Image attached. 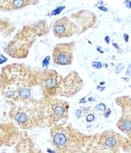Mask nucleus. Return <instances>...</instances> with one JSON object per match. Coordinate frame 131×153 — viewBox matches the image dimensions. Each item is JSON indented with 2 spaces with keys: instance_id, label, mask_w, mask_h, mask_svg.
Segmentation results:
<instances>
[{
  "instance_id": "obj_10",
  "label": "nucleus",
  "mask_w": 131,
  "mask_h": 153,
  "mask_svg": "<svg viewBox=\"0 0 131 153\" xmlns=\"http://www.w3.org/2000/svg\"><path fill=\"white\" fill-rule=\"evenodd\" d=\"M52 31L57 38H68L79 34V29L76 23L68 16L57 19L52 27Z\"/></svg>"
},
{
  "instance_id": "obj_21",
  "label": "nucleus",
  "mask_w": 131,
  "mask_h": 153,
  "mask_svg": "<svg viewBox=\"0 0 131 153\" xmlns=\"http://www.w3.org/2000/svg\"><path fill=\"white\" fill-rule=\"evenodd\" d=\"M124 5H126L127 8H128V9H131V2L130 0L125 1V2H124Z\"/></svg>"
},
{
  "instance_id": "obj_20",
  "label": "nucleus",
  "mask_w": 131,
  "mask_h": 153,
  "mask_svg": "<svg viewBox=\"0 0 131 153\" xmlns=\"http://www.w3.org/2000/svg\"><path fill=\"white\" fill-rule=\"evenodd\" d=\"M94 120H95V117H94V115L92 114H89L86 117V121L87 122H93Z\"/></svg>"
},
{
  "instance_id": "obj_6",
  "label": "nucleus",
  "mask_w": 131,
  "mask_h": 153,
  "mask_svg": "<svg viewBox=\"0 0 131 153\" xmlns=\"http://www.w3.org/2000/svg\"><path fill=\"white\" fill-rule=\"evenodd\" d=\"M47 116V127L64 126L69 119V103L68 101L55 97H43Z\"/></svg>"
},
{
  "instance_id": "obj_15",
  "label": "nucleus",
  "mask_w": 131,
  "mask_h": 153,
  "mask_svg": "<svg viewBox=\"0 0 131 153\" xmlns=\"http://www.w3.org/2000/svg\"><path fill=\"white\" fill-rule=\"evenodd\" d=\"M95 109L97 110H99V111H105L106 109H107V106L105 103H98L97 106H95Z\"/></svg>"
},
{
  "instance_id": "obj_24",
  "label": "nucleus",
  "mask_w": 131,
  "mask_h": 153,
  "mask_svg": "<svg viewBox=\"0 0 131 153\" xmlns=\"http://www.w3.org/2000/svg\"><path fill=\"white\" fill-rule=\"evenodd\" d=\"M105 42H106V44H107V45H108V44L110 43V37L106 36L105 38Z\"/></svg>"
},
{
  "instance_id": "obj_5",
  "label": "nucleus",
  "mask_w": 131,
  "mask_h": 153,
  "mask_svg": "<svg viewBox=\"0 0 131 153\" xmlns=\"http://www.w3.org/2000/svg\"><path fill=\"white\" fill-rule=\"evenodd\" d=\"M39 37L35 24L23 27L15 34L5 48V52L15 59H23L28 57L30 49Z\"/></svg>"
},
{
  "instance_id": "obj_25",
  "label": "nucleus",
  "mask_w": 131,
  "mask_h": 153,
  "mask_svg": "<svg viewBox=\"0 0 131 153\" xmlns=\"http://www.w3.org/2000/svg\"><path fill=\"white\" fill-rule=\"evenodd\" d=\"M110 109H108V110H107V113H105V117L106 118H107V117L110 116Z\"/></svg>"
},
{
  "instance_id": "obj_3",
  "label": "nucleus",
  "mask_w": 131,
  "mask_h": 153,
  "mask_svg": "<svg viewBox=\"0 0 131 153\" xmlns=\"http://www.w3.org/2000/svg\"><path fill=\"white\" fill-rule=\"evenodd\" d=\"M91 135H86L71 124L50 128V139L56 153H86Z\"/></svg>"
},
{
  "instance_id": "obj_7",
  "label": "nucleus",
  "mask_w": 131,
  "mask_h": 153,
  "mask_svg": "<svg viewBox=\"0 0 131 153\" xmlns=\"http://www.w3.org/2000/svg\"><path fill=\"white\" fill-rule=\"evenodd\" d=\"M84 86V80L79 74L76 71H72L60 82L57 93V97L71 98L79 92Z\"/></svg>"
},
{
  "instance_id": "obj_27",
  "label": "nucleus",
  "mask_w": 131,
  "mask_h": 153,
  "mask_svg": "<svg viewBox=\"0 0 131 153\" xmlns=\"http://www.w3.org/2000/svg\"><path fill=\"white\" fill-rule=\"evenodd\" d=\"M2 2H3V0H0V4L2 3Z\"/></svg>"
},
{
  "instance_id": "obj_2",
  "label": "nucleus",
  "mask_w": 131,
  "mask_h": 153,
  "mask_svg": "<svg viewBox=\"0 0 131 153\" xmlns=\"http://www.w3.org/2000/svg\"><path fill=\"white\" fill-rule=\"evenodd\" d=\"M7 103L10 105L9 118L19 129L31 130L38 127H47L43 97Z\"/></svg>"
},
{
  "instance_id": "obj_22",
  "label": "nucleus",
  "mask_w": 131,
  "mask_h": 153,
  "mask_svg": "<svg viewBox=\"0 0 131 153\" xmlns=\"http://www.w3.org/2000/svg\"><path fill=\"white\" fill-rule=\"evenodd\" d=\"M112 45H113V47L117 49V50L119 51L120 52H121V51H122V50H121V48L119 47V46H118V45H117V43H114H114L112 44Z\"/></svg>"
},
{
  "instance_id": "obj_18",
  "label": "nucleus",
  "mask_w": 131,
  "mask_h": 153,
  "mask_svg": "<svg viewBox=\"0 0 131 153\" xmlns=\"http://www.w3.org/2000/svg\"><path fill=\"white\" fill-rule=\"evenodd\" d=\"M91 66H92V68H95V69H101L102 68V63L99 62V61H93L92 64H91Z\"/></svg>"
},
{
  "instance_id": "obj_14",
  "label": "nucleus",
  "mask_w": 131,
  "mask_h": 153,
  "mask_svg": "<svg viewBox=\"0 0 131 153\" xmlns=\"http://www.w3.org/2000/svg\"><path fill=\"white\" fill-rule=\"evenodd\" d=\"M39 2V0H3L0 4V11L11 12L24 9L30 5H35Z\"/></svg>"
},
{
  "instance_id": "obj_8",
  "label": "nucleus",
  "mask_w": 131,
  "mask_h": 153,
  "mask_svg": "<svg viewBox=\"0 0 131 153\" xmlns=\"http://www.w3.org/2000/svg\"><path fill=\"white\" fill-rule=\"evenodd\" d=\"M63 76L54 69H43L40 79V90L43 97H55Z\"/></svg>"
},
{
  "instance_id": "obj_9",
  "label": "nucleus",
  "mask_w": 131,
  "mask_h": 153,
  "mask_svg": "<svg viewBox=\"0 0 131 153\" xmlns=\"http://www.w3.org/2000/svg\"><path fill=\"white\" fill-rule=\"evenodd\" d=\"M76 44V41H73L67 43H58L56 45L52 52V60L54 65L60 66L72 65Z\"/></svg>"
},
{
  "instance_id": "obj_13",
  "label": "nucleus",
  "mask_w": 131,
  "mask_h": 153,
  "mask_svg": "<svg viewBox=\"0 0 131 153\" xmlns=\"http://www.w3.org/2000/svg\"><path fill=\"white\" fill-rule=\"evenodd\" d=\"M70 19L74 22L79 29V34H82L92 28L97 22V16L93 12L88 10H80L70 15Z\"/></svg>"
},
{
  "instance_id": "obj_16",
  "label": "nucleus",
  "mask_w": 131,
  "mask_h": 153,
  "mask_svg": "<svg viewBox=\"0 0 131 153\" xmlns=\"http://www.w3.org/2000/svg\"><path fill=\"white\" fill-rule=\"evenodd\" d=\"M124 68V64H122V63H121V64H119V65H117V66L116 67L115 73L117 74H119L122 71Z\"/></svg>"
},
{
  "instance_id": "obj_19",
  "label": "nucleus",
  "mask_w": 131,
  "mask_h": 153,
  "mask_svg": "<svg viewBox=\"0 0 131 153\" xmlns=\"http://www.w3.org/2000/svg\"><path fill=\"white\" fill-rule=\"evenodd\" d=\"M64 8H65L64 6H63V7H58L57 9H55V10H54L53 12H52L51 15L52 16H56V15L60 14V12L63 10Z\"/></svg>"
},
{
  "instance_id": "obj_11",
  "label": "nucleus",
  "mask_w": 131,
  "mask_h": 153,
  "mask_svg": "<svg viewBox=\"0 0 131 153\" xmlns=\"http://www.w3.org/2000/svg\"><path fill=\"white\" fill-rule=\"evenodd\" d=\"M116 103L122 109V116L117 123L118 129L124 133L131 132V97L123 96L116 99Z\"/></svg>"
},
{
  "instance_id": "obj_23",
  "label": "nucleus",
  "mask_w": 131,
  "mask_h": 153,
  "mask_svg": "<svg viewBox=\"0 0 131 153\" xmlns=\"http://www.w3.org/2000/svg\"><path fill=\"white\" fill-rule=\"evenodd\" d=\"M124 40H125V42H129V35H127V34H124Z\"/></svg>"
},
{
  "instance_id": "obj_26",
  "label": "nucleus",
  "mask_w": 131,
  "mask_h": 153,
  "mask_svg": "<svg viewBox=\"0 0 131 153\" xmlns=\"http://www.w3.org/2000/svg\"><path fill=\"white\" fill-rule=\"evenodd\" d=\"M99 8V9H101V10H103L105 11V12H107V9H105V7H102V6H100V7H98Z\"/></svg>"
},
{
  "instance_id": "obj_12",
  "label": "nucleus",
  "mask_w": 131,
  "mask_h": 153,
  "mask_svg": "<svg viewBox=\"0 0 131 153\" xmlns=\"http://www.w3.org/2000/svg\"><path fill=\"white\" fill-rule=\"evenodd\" d=\"M21 131L12 122L0 123V148L2 146H12L18 142Z\"/></svg>"
},
{
  "instance_id": "obj_17",
  "label": "nucleus",
  "mask_w": 131,
  "mask_h": 153,
  "mask_svg": "<svg viewBox=\"0 0 131 153\" xmlns=\"http://www.w3.org/2000/svg\"><path fill=\"white\" fill-rule=\"evenodd\" d=\"M50 57L49 56H47V57H45V59L43 60V63H42V67H43L44 69H47V66L49 65V61H50Z\"/></svg>"
},
{
  "instance_id": "obj_1",
  "label": "nucleus",
  "mask_w": 131,
  "mask_h": 153,
  "mask_svg": "<svg viewBox=\"0 0 131 153\" xmlns=\"http://www.w3.org/2000/svg\"><path fill=\"white\" fill-rule=\"evenodd\" d=\"M42 71L19 63L3 67L0 73V94L6 102L17 103L31 99L33 88L40 87Z\"/></svg>"
},
{
  "instance_id": "obj_4",
  "label": "nucleus",
  "mask_w": 131,
  "mask_h": 153,
  "mask_svg": "<svg viewBox=\"0 0 131 153\" xmlns=\"http://www.w3.org/2000/svg\"><path fill=\"white\" fill-rule=\"evenodd\" d=\"M130 148L128 138L112 129L91 135L86 153H121Z\"/></svg>"
}]
</instances>
